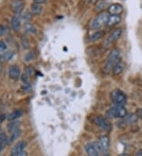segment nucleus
Here are the masks:
<instances>
[{
  "label": "nucleus",
  "mask_w": 142,
  "mask_h": 156,
  "mask_svg": "<svg viewBox=\"0 0 142 156\" xmlns=\"http://www.w3.org/2000/svg\"><path fill=\"white\" fill-rule=\"evenodd\" d=\"M7 49V45L4 42L2 41H0V51H4V50Z\"/></svg>",
  "instance_id": "bb28decb"
},
{
  "label": "nucleus",
  "mask_w": 142,
  "mask_h": 156,
  "mask_svg": "<svg viewBox=\"0 0 142 156\" xmlns=\"http://www.w3.org/2000/svg\"><path fill=\"white\" fill-rule=\"evenodd\" d=\"M119 156H128L127 155H125V154H124V155H119Z\"/></svg>",
  "instance_id": "c9c22d12"
},
{
  "label": "nucleus",
  "mask_w": 142,
  "mask_h": 156,
  "mask_svg": "<svg viewBox=\"0 0 142 156\" xmlns=\"http://www.w3.org/2000/svg\"><path fill=\"white\" fill-rule=\"evenodd\" d=\"M85 151L88 156H99V152L92 144H88L85 146Z\"/></svg>",
  "instance_id": "9b49d317"
},
{
  "label": "nucleus",
  "mask_w": 142,
  "mask_h": 156,
  "mask_svg": "<svg viewBox=\"0 0 142 156\" xmlns=\"http://www.w3.org/2000/svg\"><path fill=\"white\" fill-rule=\"evenodd\" d=\"M5 32H6V29H5V28H3L2 26H0V35H2V34H4Z\"/></svg>",
  "instance_id": "2f4dec72"
},
{
  "label": "nucleus",
  "mask_w": 142,
  "mask_h": 156,
  "mask_svg": "<svg viewBox=\"0 0 142 156\" xmlns=\"http://www.w3.org/2000/svg\"><path fill=\"white\" fill-rule=\"evenodd\" d=\"M20 68L17 66H12L9 68V77L13 80H17L20 76Z\"/></svg>",
  "instance_id": "6e6552de"
},
{
  "label": "nucleus",
  "mask_w": 142,
  "mask_h": 156,
  "mask_svg": "<svg viewBox=\"0 0 142 156\" xmlns=\"http://www.w3.org/2000/svg\"><path fill=\"white\" fill-rule=\"evenodd\" d=\"M22 114H23V111L21 110H16L13 111L11 113H9L8 119L10 121L16 120V119L19 118L20 117H21Z\"/></svg>",
  "instance_id": "dca6fc26"
},
{
  "label": "nucleus",
  "mask_w": 142,
  "mask_h": 156,
  "mask_svg": "<svg viewBox=\"0 0 142 156\" xmlns=\"http://www.w3.org/2000/svg\"><path fill=\"white\" fill-rule=\"evenodd\" d=\"M26 72H27V73H28V75H32L33 73V72H34V70H33V69L32 68V67H28V68L26 69Z\"/></svg>",
  "instance_id": "c85d7f7f"
},
{
  "label": "nucleus",
  "mask_w": 142,
  "mask_h": 156,
  "mask_svg": "<svg viewBox=\"0 0 142 156\" xmlns=\"http://www.w3.org/2000/svg\"><path fill=\"white\" fill-rule=\"evenodd\" d=\"M11 26L12 28L14 29V31H17L20 30V28H21V21H20V19L17 17H14L13 19L11 21Z\"/></svg>",
  "instance_id": "2eb2a0df"
},
{
  "label": "nucleus",
  "mask_w": 142,
  "mask_h": 156,
  "mask_svg": "<svg viewBox=\"0 0 142 156\" xmlns=\"http://www.w3.org/2000/svg\"><path fill=\"white\" fill-rule=\"evenodd\" d=\"M14 54L13 52L7 51L3 54V58H4L5 60H7V61H9V60H10V59L14 57Z\"/></svg>",
  "instance_id": "b1692460"
},
{
  "label": "nucleus",
  "mask_w": 142,
  "mask_h": 156,
  "mask_svg": "<svg viewBox=\"0 0 142 156\" xmlns=\"http://www.w3.org/2000/svg\"><path fill=\"white\" fill-rule=\"evenodd\" d=\"M124 63L120 61L119 63L117 64L113 68V73L114 75H118V74H120L122 72L124 69Z\"/></svg>",
  "instance_id": "aec40b11"
},
{
  "label": "nucleus",
  "mask_w": 142,
  "mask_h": 156,
  "mask_svg": "<svg viewBox=\"0 0 142 156\" xmlns=\"http://www.w3.org/2000/svg\"><path fill=\"white\" fill-rule=\"evenodd\" d=\"M123 12V6L118 3H114L109 6L108 13L111 15H120Z\"/></svg>",
  "instance_id": "423d86ee"
},
{
  "label": "nucleus",
  "mask_w": 142,
  "mask_h": 156,
  "mask_svg": "<svg viewBox=\"0 0 142 156\" xmlns=\"http://www.w3.org/2000/svg\"><path fill=\"white\" fill-rule=\"evenodd\" d=\"M109 15L107 13H100L98 16L94 18L90 24V28L92 29H99L104 25H106L107 20H108Z\"/></svg>",
  "instance_id": "7ed1b4c3"
},
{
  "label": "nucleus",
  "mask_w": 142,
  "mask_h": 156,
  "mask_svg": "<svg viewBox=\"0 0 142 156\" xmlns=\"http://www.w3.org/2000/svg\"><path fill=\"white\" fill-rule=\"evenodd\" d=\"M126 121L128 123H130V124H134L138 120V116L134 114V113H131L130 115H126Z\"/></svg>",
  "instance_id": "4be33fe9"
},
{
  "label": "nucleus",
  "mask_w": 142,
  "mask_h": 156,
  "mask_svg": "<svg viewBox=\"0 0 142 156\" xmlns=\"http://www.w3.org/2000/svg\"><path fill=\"white\" fill-rule=\"evenodd\" d=\"M26 147V143L25 141H20L17 144H16L12 149V154H17L21 151H25V148Z\"/></svg>",
  "instance_id": "1a4fd4ad"
},
{
  "label": "nucleus",
  "mask_w": 142,
  "mask_h": 156,
  "mask_svg": "<svg viewBox=\"0 0 142 156\" xmlns=\"http://www.w3.org/2000/svg\"><path fill=\"white\" fill-rule=\"evenodd\" d=\"M11 156H27V153L25 151H23L21 152H19V153L12 154Z\"/></svg>",
  "instance_id": "a878e982"
},
{
  "label": "nucleus",
  "mask_w": 142,
  "mask_h": 156,
  "mask_svg": "<svg viewBox=\"0 0 142 156\" xmlns=\"http://www.w3.org/2000/svg\"><path fill=\"white\" fill-rule=\"evenodd\" d=\"M99 143L101 144L104 152L108 151L109 147H110V139L106 136H103L99 138Z\"/></svg>",
  "instance_id": "9d476101"
},
{
  "label": "nucleus",
  "mask_w": 142,
  "mask_h": 156,
  "mask_svg": "<svg viewBox=\"0 0 142 156\" xmlns=\"http://www.w3.org/2000/svg\"><path fill=\"white\" fill-rule=\"evenodd\" d=\"M7 143H8V139L7 136L4 134L0 135V152L6 147Z\"/></svg>",
  "instance_id": "412c9836"
},
{
  "label": "nucleus",
  "mask_w": 142,
  "mask_h": 156,
  "mask_svg": "<svg viewBox=\"0 0 142 156\" xmlns=\"http://www.w3.org/2000/svg\"><path fill=\"white\" fill-rule=\"evenodd\" d=\"M1 71H2V68H1V66H0V73H1Z\"/></svg>",
  "instance_id": "e433bc0d"
},
{
  "label": "nucleus",
  "mask_w": 142,
  "mask_h": 156,
  "mask_svg": "<svg viewBox=\"0 0 142 156\" xmlns=\"http://www.w3.org/2000/svg\"><path fill=\"white\" fill-rule=\"evenodd\" d=\"M93 122L98 127H99L101 129L104 130V131L109 132V131L111 130V125L110 124L108 121H106L105 118H101V117H96L93 119Z\"/></svg>",
  "instance_id": "39448f33"
},
{
  "label": "nucleus",
  "mask_w": 142,
  "mask_h": 156,
  "mask_svg": "<svg viewBox=\"0 0 142 156\" xmlns=\"http://www.w3.org/2000/svg\"><path fill=\"white\" fill-rule=\"evenodd\" d=\"M121 35H122V29H121V28L115 29L114 32H112L111 33V35H109L107 40H106V43H107L108 44H111L112 43L115 42L116 40L119 39Z\"/></svg>",
  "instance_id": "0eeeda50"
},
{
  "label": "nucleus",
  "mask_w": 142,
  "mask_h": 156,
  "mask_svg": "<svg viewBox=\"0 0 142 156\" xmlns=\"http://www.w3.org/2000/svg\"><path fill=\"white\" fill-rule=\"evenodd\" d=\"M21 134V131L20 129L15 130L14 132H12L11 136H10V138H9V139L8 140V143H13L14 141L17 140V139L20 137Z\"/></svg>",
  "instance_id": "6ab92c4d"
},
{
  "label": "nucleus",
  "mask_w": 142,
  "mask_h": 156,
  "mask_svg": "<svg viewBox=\"0 0 142 156\" xmlns=\"http://www.w3.org/2000/svg\"><path fill=\"white\" fill-rule=\"evenodd\" d=\"M20 125H21V122L18 121H11V122H9L8 125H7V129H8L9 132H13L15 130L18 129Z\"/></svg>",
  "instance_id": "ddd939ff"
},
{
  "label": "nucleus",
  "mask_w": 142,
  "mask_h": 156,
  "mask_svg": "<svg viewBox=\"0 0 142 156\" xmlns=\"http://www.w3.org/2000/svg\"><path fill=\"white\" fill-rule=\"evenodd\" d=\"M12 8H13V10H14L15 13L17 14H19L20 12L22 11V9L24 8V3L21 1H15V2L13 3L12 5Z\"/></svg>",
  "instance_id": "4468645a"
},
{
  "label": "nucleus",
  "mask_w": 142,
  "mask_h": 156,
  "mask_svg": "<svg viewBox=\"0 0 142 156\" xmlns=\"http://www.w3.org/2000/svg\"><path fill=\"white\" fill-rule=\"evenodd\" d=\"M136 156H142V151L141 150H140V151H137V154H136Z\"/></svg>",
  "instance_id": "72a5a7b5"
},
{
  "label": "nucleus",
  "mask_w": 142,
  "mask_h": 156,
  "mask_svg": "<svg viewBox=\"0 0 142 156\" xmlns=\"http://www.w3.org/2000/svg\"><path fill=\"white\" fill-rule=\"evenodd\" d=\"M31 12L32 14H34V15H39V14H41L42 12V6H40V4H36V3H33L31 6Z\"/></svg>",
  "instance_id": "a211bd4d"
},
{
  "label": "nucleus",
  "mask_w": 142,
  "mask_h": 156,
  "mask_svg": "<svg viewBox=\"0 0 142 156\" xmlns=\"http://www.w3.org/2000/svg\"><path fill=\"white\" fill-rule=\"evenodd\" d=\"M46 0H33V2L36 3V4H41V3H43L45 2Z\"/></svg>",
  "instance_id": "7c9ffc66"
},
{
  "label": "nucleus",
  "mask_w": 142,
  "mask_h": 156,
  "mask_svg": "<svg viewBox=\"0 0 142 156\" xmlns=\"http://www.w3.org/2000/svg\"><path fill=\"white\" fill-rule=\"evenodd\" d=\"M121 21V17L119 15H111L109 16L108 20H107V23L106 25L107 26H114L118 24Z\"/></svg>",
  "instance_id": "f8f14e48"
},
{
  "label": "nucleus",
  "mask_w": 142,
  "mask_h": 156,
  "mask_svg": "<svg viewBox=\"0 0 142 156\" xmlns=\"http://www.w3.org/2000/svg\"><path fill=\"white\" fill-rule=\"evenodd\" d=\"M105 34V32L104 31H98L96 32L93 33L92 35H90L89 40L92 42H94V41H96V40H99V39H101L103 36Z\"/></svg>",
  "instance_id": "f3484780"
},
{
  "label": "nucleus",
  "mask_w": 142,
  "mask_h": 156,
  "mask_svg": "<svg viewBox=\"0 0 142 156\" xmlns=\"http://www.w3.org/2000/svg\"><path fill=\"white\" fill-rule=\"evenodd\" d=\"M33 58H34V54H33V53H28V54L26 55L25 60L27 61H30V60H32V59H33Z\"/></svg>",
  "instance_id": "393cba45"
},
{
  "label": "nucleus",
  "mask_w": 142,
  "mask_h": 156,
  "mask_svg": "<svg viewBox=\"0 0 142 156\" xmlns=\"http://www.w3.org/2000/svg\"><path fill=\"white\" fill-rule=\"evenodd\" d=\"M98 0H90V2H92V3H95V2H96Z\"/></svg>",
  "instance_id": "f704fd0d"
},
{
  "label": "nucleus",
  "mask_w": 142,
  "mask_h": 156,
  "mask_svg": "<svg viewBox=\"0 0 142 156\" xmlns=\"http://www.w3.org/2000/svg\"><path fill=\"white\" fill-rule=\"evenodd\" d=\"M121 58L122 57H121L120 51L118 50H113L106 59V63L105 66L106 71H111V69H113L114 67L120 62Z\"/></svg>",
  "instance_id": "f257e3e1"
},
{
  "label": "nucleus",
  "mask_w": 142,
  "mask_h": 156,
  "mask_svg": "<svg viewBox=\"0 0 142 156\" xmlns=\"http://www.w3.org/2000/svg\"><path fill=\"white\" fill-rule=\"evenodd\" d=\"M5 118H6V115H1L0 116V123L2 122L3 121L5 120Z\"/></svg>",
  "instance_id": "473e14b6"
},
{
  "label": "nucleus",
  "mask_w": 142,
  "mask_h": 156,
  "mask_svg": "<svg viewBox=\"0 0 142 156\" xmlns=\"http://www.w3.org/2000/svg\"><path fill=\"white\" fill-rule=\"evenodd\" d=\"M126 115H127L126 109L123 106H118V105L108 110V111L106 112V116L111 118H125Z\"/></svg>",
  "instance_id": "f03ea898"
},
{
  "label": "nucleus",
  "mask_w": 142,
  "mask_h": 156,
  "mask_svg": "<svg viewBox=\"0 0 142 156\" xmlns=\"http://www.w3.org/2000/svg\"><path fill=\"white\" fill-rule=\"evenodd\" d=\"M105 156H110V155H109L108 154H106V155H105Z\"/></svg>",
  "instance_id": "4c0bfd02"
},
{
  "label": "nucleus",
  "mask_w": 142,
  "mask_h": 156,
  "mask_svg": "<svg viewBox=\"0 0 142 156\" xmlns=\"http://www.w3.org/2000/svg\"><path fill=\"white\" fill-rule=\"evenodd\" d=\"M111 99L118 106H123L126 102V96L121 90H114L111 93Z\"/></svg>",
  "instance_id": "20e7f679"
},
{
  "label": "nucleus",
  "mask_w": 142,
  "mask_h": 156,
  "mask_svg": "<svg viewBox=\"0 0 142 156\" xmlns=\"http://www.w3.org/2000/svg\"><path fill=\"white\" fill-rule=\"evenodd\" d=\"M2 134V132H1V129H0V135Z\"/></svg>",
  "instance_id": "58836bf2"
},
{
  "label": "nucleus",
  "mask_w": 142,
  "mask_h": 156,
  "mask_svg": "<svg viewBox=\"0 0 142 156\" xmlns=\"http://www.w3.org/2000/svg\"><path fill=\"white\" fill-rule=\"evenodd\" d=\"M25 30L28 33H36V32L35 26L31 23H26L25 25Z\"/></svg>",
  "instance_id": "5701e85b"
},
{
  "label": "nucleus",
  "mask_w": 142,
  "mask_h": 156,
  "mask_svg": "<svg viewBox=\"0 0 142 156\" xmlns=\"http://www.w3.org/2000/svg\"><path fill=\"white\" fill-rule=\"evenodd\" d=\"M23 17L24 18L27 19V20H30L31 17H32V14H31L29 12H26L25 14V15H24Z\"/></svg>",
  "instance_id": "cd10ccee"
},
{
  "label": "nucleus",
  "mask_w": 142,
  "mask_h": 156,
  "mask_svg": "<svg viewBox=\"0 0 142 156\" xmlns=\"http://www.w3.org/2000/svg\"><path fill=\"white\" fill-rule=\"evenodd\" d=\"M23 89L25 91H29L31 89V87L28 85V84H25V85L23 86Z\"/></svg>",
  "instance_id": "c756f323"
}]
</instances>
